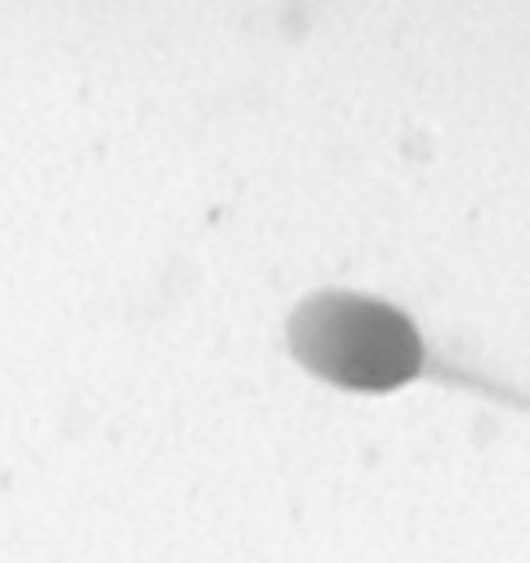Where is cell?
<instances>
[{
	"label": "cell",
	"mask_w": 530,
	"mask_h": 563,
	"mask_svg": "<svg viewBox=\"0 0 530 563\" xmlns=\"http://www.w3.org/2000/svg\"><path fill=\"white\" fill-rule=\"evenodd\" d=\"M287 334L298 361L342 389H400L426 364L411 317L367 295H312L291 313Z\"/></svg>",
	"instance_id": "6da1fadb"
}]
</instances>
